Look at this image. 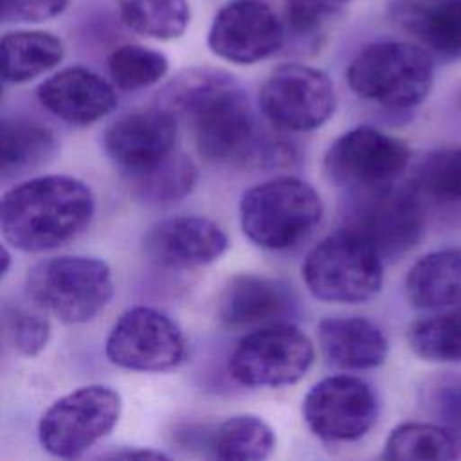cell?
I'll return each instance as SVG.
<instances>
[{"label":"cell","instance_id":"f546056e","mask_svg":"<svg viewBox=\"0 0 461 461\" xmlns=\"http://www.w3.org/2000/svg\"><path fill=\"white\" fill-rule=\"evenodd\" d=\"M414 191L443 203L461 202V146L430 151L416 167Z\"/></svg>","mask_w":461,"mask_h":461},{"label":"cell","instance_id":"e575fe53","mask_svg":"<svg viewBox=\"0 0 461 461\" xmlns=\"http://www.w3.org/2000/svg\"><path fill=\"white\" fill-rule=\"evenodd\" d=\"M112 457H124V459H167L166 454L157 450H126V452H115Z\"/></svg>","mask_w":461,"mask_h":461},{"label":"cell","instance_id":"3957f363","mask_svg":"<svg viewBox=\"0 0 461 461\" xmlns=\"http://www.w3.org/2000/svg\"><path fill=\"white\" fill-rule=\"evenodd\" d=\"M322 218V200L304 180L279 176L243 193L240 223L261 249L286 250L304 241Z\"/></svg>","mask_w":461,"mask_h":461},{"label":"cell","instance_id":"4fadbf2b","mask_svg":"<svg viewBox=\"0 0 461 461\" xmlns=\"http://www.w3.org/2000/svg\"><path fill=\"white\" fill-rule=\"evenodd\" d=\"M378 402L367 382L351 375L319 380L303 400L308 429L326 441H355L375 425Z\"/></svg>","mask_w":461,"mask_h":461},{"label":"cell","instance_id":"2e32d148","mask_svg":"<svg viewBox=\"0 0 461 461\" xmlns=\"http://www.w3.org/2000/svg\"><path fill=\"white\" fill-rule=\"evenodd\" d=\"M229 247L225 230L205 216H173L144 236L146 256L166 268H194L214 263Z\"/></svg>","mask_w":461,"mask_h":461},{"label":"cell","instance_id":"d6986e66","mask_svg":"<svg viewBox=\"0 0 461 461\" xmlns=\"http://www.w3.org/2000/svg\"><path fill=\"white\" fill-rule=\"evenodd\" d=\"M326 360L342 369H373L389 351L384 331L366 317H328L317 328Z\"/></svg>","mask_w":461,"mask_h":461},{"label":"cell","instance_id":"4dcf8cb0","mask_svg":"<svg viewBox=\"0 0 461 461\" xmlns=\"http://www.w3.org/2000/svg\"><path fill=\"white\" fill-rule=\"evenodd\" d=\"M2 326L7 344L23 357H34L45 349L50 339L47 317L22 306L4 304Z\"/></svg>","mask_w":461,"mask_h":461},{"label":"cell","instance_id":"277c9868","mask_svg":"<svg viewBox=\"0 0 461 461\" xmlns=\"http://www.w3.org/2000/svg\"><path fill=\"white\" fill-rule=\"evenodd\" d=\"M25 292L65 324L94 321L113 295L110 267L90 256H56L29 268Z\"/></svg>","mask_w":461,"mask_h":461},{"label":"cell","instance_id":"ffe728a7","mask_svg":"<svg viewBox=\"0 0 461 461\" xmlns=\"http://www.w3.org/2000/svg\"><path fill=\"white\" fill-rule=\"evenodd\" d=\"M405 292L411 304L421 310L461 306V249H441L420 258L407 274Z\"/></svg>","mask_w":461,"mask_h":461},{"label":"cell","instance_id":"836d02e7","mask_svg":"<svg viewBox=\"0 0 461 461\" xmlns=\"http://www.w3.org/2000/svg\"><path fill=\"white\" fill-rule=\"evenodd\" d=\"M68 0H2L4 20L45 22L65 11Z\"/></svg>","mask_w":461,"mask_h":461},{"label":"cell","instance_id":"d4e9b609","mask_svg":"<svg viewBox=\"0 0 461 461\" xmlns=\"http://www.w3.org/2000/svg\"><path fill=\"white\" fill-rule=\"evenodd\" d=\"M122 23L148 38L175 40L189 25L187 0H115Z\"/></svg>","mask_w":461,"mask_h":461},{"label":"cell","instance_id":"9a60e30c","mask_svg":"<svg viewBox=\"0 0 461 461\" xmlns=\"http://www.w3.org/2000/svg\"><path fill=\"white\" fill-rule=\"evenodd\" d=\"M176 115L162 108L135 110L115 119L104 131L108 157L124 171L137 173L175 151Z\"/></svg>","mask_w":461,"mask_h":461},{"label":"cell","instance_id":"7c38bea8","mask_svg":"<svg viewBox=\"0 0 461 461\" xmlns=\"http://www.w3.org/2000/svg\"><path fill=\"white\" fill-rule=\"evenodd\" d=\"M344 227L366 238L384 259H394L421 240L425 214L420 194L396 185L355 194Z\"/></svg>","mask_w":461,"mask_h":461},{"label":"cell","instance_id":"7a4b0ae2","mask_svg":"<svg viewBox=\"0 0 461 461\" xmlns=\"http://www.w3.org/2000/svg\"><path fill=\"white\" fill-rule=\"evenodd\" d=\"M95 212L92 189L68 175H43L11 187L0 203L4 240L23 252H45L88 229Z\"/></svg>","mask_w":461,"mask_h":461},{"label":"cell","instance_id":"484cf974","mask_svg":"<svg viewBox=\"0 0 461 461\" xmlns=\"http://www.w3.org/2000/svg\"><path fill=\"white\" fill-rule=\"evenodd\" d=\"M130 185L146 202L171 203L187 196L196 182V166L184 153L173 151L160 162L130 173Z\"/></svg>","mask_w":461,"mask_h":461},{"label":"cell","instance_id":"83f0119b","mask_svg":"<svg viewBox=\"0 0 461 461\" xmlns=\"http://www.w3.org/2000/svg\"><path fill=\"white\" fill-rule=\"evenodd\" d=\"M411 349L430 362H461V308H448L412 322L407 330Z\"/></svg>","mask_w":461,"mask_h":461},{"label":"cell","instance_id":"52a82bcc","mask_svg":"<svg viewBox=\"0 0 461 461\" xmlns=\"http://www.w3.org/2000/svg\"><path fill=\"white\" fill-rule=\"evenodd\" d=\"M121 411L122 400L115 389L101 384L77 387L58 398L40 418V445L54 457H79L112 432Z\"/></svg>","mask_w":461,"mask_h":461},{"label":"cell","instance_id":"ba28073f","mask_svg":"<svg viewBox=\"0 0 461 461\" xmlns=\"http://www.w3.org/2000/svg\"><path fill=\"white\" fill-rule=\"evenodd\" d=\"M313 358V342L303 330L274 322L256 328L236 344L229 371L249 387H283L299 382Z\"/></svg>","mask_w":461,"mask_h":461},{"label":"cell","instance_id":"8fae6325","mask_svg":"<svg viewBox=\"0 0 461 461\" xmlns=\"http://www.w3.org/2000/svg\"><path fill=\"white\" fill-rule=\"evenodd\" d=\"M259 106L276 128L288 131L317 130L335 112L333 81L310 65L285 63L265 79Z\"/></svg>","mask_w":461,"mask_h":461},{"label":"cell","instance_id":"30bf717a","mask_svg":"<svg viewBox=\"0 0 461 461\" xmlns=\"http://www.w3.org/2000/svg\"><path fill=\"white\" fill-rule=\"evenodd\" d=\"M185 351L182 330L166 313L149 306L126 310L104 342L112 364L140 373L171 371L184 362Z\"/></svg>","mask_w":461,"mask_h":461},{"label":"cell","instance_id":"8992f818","mask_svg":"<svg viewBox=\"0 0 461 461\" xmlns=\"http://www.w3.org/2000/svg\"><path fill=\"white\" fill-rule=\"evenodd\" d=\"M301 270L310 294L326 303L369 301L384 283V258L366 238L348 227L319 241L308 252Z\"/></svg>","mask_w":461,"mask_h":461},{"label":"cell","instance_id":"5b68a950","mask_svg":"<svg viewBox=\"0 0 461 461\" xmlns=\"http://www.w3.org/2000/svg\"><path fill=\"white\" fill-rule=\"evenodd\" d=\"M349 88L362 99L391 110L418 106L430 92L434 65L430 54L409 41H376L349 63Z\"/></svg>","mask_w":461,"mask_h":461},{"label":"cell","instance_id":"cb8c5ba5","mask_svg":"<svg viewBox=\"0 0 461 461\" xmlns=\"http://www.w3.org/2000/svg\"><path fill=\"white\" fill-rule=\"evenodd\" d=\"M205 448L212 457L236 461H261L276 447L272 427L258 416L240 414L223 420L205 434Z\"/></svg>","mask_w":461,"mask_h":461},{"label":"cell","instance_id":"4316f807","mask_svg":"<svg viewBox=\"0 0 461 461\" xmlns=\"http://www.w3.org/2000/svg\"><path fill=\"white\" fill-rule=\"evenodd\" d=\"M461 456L457 438L450 429L432 423H402L391 430L384 457L385 459H456Z\"/></svg>","mask_w":461,"mask_h":461},{"label":"cell","instance_id":"e0dca14e","mask_svg":"<svg viewBox=\"0 0 461 461\" xmlns=\"http://www.w3.org/2000/svg\"><path fill=\"white\" fill-rule=\"evenodd\" d=\"M295 312L292 288L261 274H238L227 281L218 299V317L229 328L283 322Z\"/></svg>","mask_w":461,"mask_h":461},{"label":"cell","instance_id":"44dd1931","mask_svg":"<svg viewBox=\"0 0 461 461\" xmlns=\"http://www.w3.org/2000/svg\"><path fill=\"white\" fill-rule=\"evenodd\" d=\"M0 169L5 180L32 173L52 160L58 151L54 133L34 121L4 119L0 128Z\"/></svg>","mask_w":461,"mask_h":461},{"label":"cell","instance_id":"9c48e42d","mask_svg":"<svg viewBox=\"0 0 461 461\" xmlns=\"http://www.w3.org/2000/svg\"><path fill=\"white\" fill-rule=\"evenodd\" d=\"M407 164L405 142L373 126L348 130L331 142L324 155L328 178L353 194L394 185Z\"/></svg>","mask_w":461,"mask_h":461},{"label":"cell","instance_id":"1f68e13d","mask_svg":"<svg viewBox=\"0 0 461 461\" xmlns=\"http://www.w3.org/2000/svg\"><path fill=\"white\" fill-rule=\"evenodd\" d=\"M427 405L448 429L461 432V373L434 378L425 391Z\"/></svg>","mask_w":461,"mask_h":461},{"label":"cell","instance_id":"6da1fadb","mask_svg":"<svg viewBox=\"0 0 461 461\" xmlns=\"http://www.w3.org/2000/svg\"><path fill=\"white\" fill-rule=\"evenodd\" d=\"M164 108L193 126L200 157L214 164L249 160L258 142L250 103L221 70H187L164 92Z\"/></svg>","mask_w":461,"mask_h":461},{"label":"cell","instance_id":"f1b7e54d","mask_svg":"<svg viewBox=\"0 0 461 461\" xmlns=\"http://www.w3.org/2000/svg\"><path fill=\"white\" fill-rule=\"evenodd\" d=\"M108 72L113 85L126 92H135L158 83L167 68V58L144 45H121L108 56Z\"/></svg>","mask_w":461,"mask_h":461},{"label":"cell","instance_id":"603a6c76","mask_svg":"<svg viewBox=\"0 0 461 461\" xmlns=\"http://www.w3.org/2000/svg\"><path fill=\"white\" fill-rule=\"evenodd\" d=\"M400 20L427 49L443 58H461V0L403 4Z\"/></svg>","mask_w":461,"mask_h":461},{"label":"cell","instance_id":"7402d4cb","mask_svg":"<svg viewBox=\"0 0 461 461\" xmlns=\"http://www.w3.org/2000/svg\"><path fill=\"white\" fill-rule=\"evenodd\" d=\"M65 54L58 36L45 31H13L0 43L2 77L5 83H25L61 63Z\"/></svg>","mask_w":461,"mask_h":461},{"label":"cell","instance_id":"5bb4252c","mask_svg":"<svg viewBox=\"0 0 461 461\" xmlns=\"http://www.w3.org/2000/svg\"><path fill=\"white\" fill-rule=\"evenodd\" d=\"M283 38V23L267 2L230 0L214 16L207 45L225 61L250 65L276 54Z\"/></svg>","mask_w":461,"mask_h":461},{"label":"cell","instance_id":"ac0fdd59","mask_svg":"<svg viewBox=\"0 0 461 461\" xmlns=\"http://www.w3.org/2000/svg\"><path fill=\"white\" fill-rule=\"evenodd\" d=\"M36 94L50 113L74 126L92 124L117 106L112 85L85 67H68L52 74Z\"/></svg>","mask_w":461,"mask_h":461},{"label":"cell","instance_id":"d590c367","mask_svg":"<svg viewBox=\"0 0 461 461\" xmlns=\"http://www.w3.org/2000/svg\"><path fill=\"white\" fill-rule=\"evenodd\" d=\"M2 263H4V267H2V276H5L7 270H9V263H11V256H9V252H7L5 247L2 249Z\"/></svg>","mask_w":461,"mask_h":461},{"label":"cell","instance_id":"d6a6232c","mask_svg":"<svg viewBox=\"0 0 461 461\" xmlns=\"http://www.w3.org/2000/svg\"><path fill=\"white\" fill-rule=\"evenodd\" d=\"M349 0H283L286 22L299 32H308L339 14Z\"/></svg>","mask_w":461,"mask_h":461}]
</instances>
